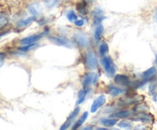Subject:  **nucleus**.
I'll list each match as a JSON object with an SVG mask.
<instances>
[{"label": "nucleus", "instance_id": "31", "mask_svg": "<svg viewBox=\"0 0 157 130\" xmlns=\"http://www.w3.org/2000/svg\"><path fill=\"white\" fill-rule=\"evenodd\" d=\"M156 66H157V55H156Z\"/></svg>", "mask_w": 157, "mask_h": 130}, {"label": "nucleus", "instance_id": "22", "mask_svg": "<svg viewBox=\"0 0 157 130\" xmlns=\"http://www.w3.org/2000/svg\"><path fill=\"white\" fill-rule=\"evenodd\" d=\"M118 126H119L120 128H132L133 125H132L131 122H129V121L123 120V121H121V122H120L119 123H118Z\"/></svg>", "mask_w": 157, "mask_h": 130}, {"label": "nucleus", "instance_id": "8", "mask_svg": "<svg viewBox=\"0 0 157 130\" xmlns=\"http://www.w3.org/2000/svg\"><path fill=\"white\" fill-rule=\"evenodd\" d=\"M114 82L118 85L124 86V87H127L131 84L129 76L124 74H117L114 76Z\"/></svg>", "mask_w": 157, "mask_h": 130}, {"label": "nucleus", "instance_id": "15", "mask_svg": "<svg viewBox=\"0 0 157 130\" xmlns=\"http://www.w3.org/2000/svg\"><path fill=\"white\" fill-rule=\"evenodd\" d=\"M29 11L32 15L36 16V15L40 14V12L41 11V8L40 6V5L38 4V3L37 4H32L29 7Z\"/></svg>", "mask_w": 157, "mask_h": 130}, {"label": "nucleus", "instance_id": "28", "mask_svg": "<svg viewBox=\"0 0 157 130\" xmlns=\"http://www.w3.org/2000/svg\"><path fill=\"white\" fill-rule=\"evenodd\" d=\"M8 19L7 17L5 15H0V24L1 25H5L6 24H7Z\"/></svg>", "mask_w": 157, "mask_h": 130}, {"label": "nucleus", "instance_id": "32", "mask_svg": "<svg viewBox=\"0 0 157 130\" xmlns=\"http://www.w3.org/2000/svg\"><path fill=\"white\" fill-rule=\"evenodd\" d=\"M156 20H157V14H156Z\"/></svg>", "mask_w": 157, "mask_h": 130}, {"label": "nucleus", "instance_id": "10", "mask_svg": "<svg viewBox=\"0 0 157 130\" xmlns=\"http://www.w3.org/2000/svg\"><path fill=\"white\" fill-rule=\"evenodd\" d=\"M153 119V116L150 114H147V113H140L136 117L133 118L134 121H142V122H151Z\"/></svg>", "mask_w": 157, "mask_h": 130}, {"label": "nucleus", "instance_id": "6", "mask_svg": "<svg viewBox=\"0 0 157 130\" xmlns=\"http://www.w3.org/2000/svg\"><path fill=\"white\" fill-rule=\"evenodd\" d=\"M106 102V96L104 95H101V96H98L97 99H94L93 104L91 105L90 107V112L91 113H95V112L98 111L103 105Z\"/></svg>", "mask_w": 157, "mask_h": 130}, {"label": "nucleus", "instance_id": "9", "mask_svg": "<svg viewBox=\"0 0 157 130\" xmlns=\"http://www.w3.org/2000/svg\"><path fill=\"white\" fill-rule=\"evenodd\" d=\"M156 72V70L154 67H150V68H149L148 70L144 71V73H142V82L141 83H142V84H144V83L150 80L154 76Z\"/></svg>", "mask_w": 157, "mask_h": 130}, {"label": "nucleus", "instance_id": "17", "mask_svg": "<svg viewBox=\"0 0 157 130\" xmlns=\"http://www.w3.org/2000/svg\"><path fill=\"white\" fill-rule=\"evenodd\" d=\"M131 114L132 112L130 110H122V111L114 113L113 116H114L115 118H118V119H124V118L129 117Z\"/></svg>", "mask_w": 157, "mask_h": 130}, {"label": "nucleus", "instance_id": "19", "mask_svg": "<svg viewBox=\"0 0 157 130\" xmlns=\"http://www.w3.org/2000/svg\"><path fill=\"white\" fill-rule=\"evenodd\" d=\"M99 51H100V53H101V55L106 54L109 51L108 44H107L106 42H103L102 44H101V46H100Z\"/></svg>", "mask_w": 157, "mask_h": 130}, {"label": "nucleus", "instance_id": "27", "mask_svg": "<svg viewBox=\"0 0 157 130\" xmlns=\"http://www.w3.org/2000/svg\"><path fill=\"white\" fill-rule=\"evenodd\" d=\"M71 120H70V119H67V120L66 121V122H64V123L62 125H61V127L60 128V129H61V130L67 129V128H68V127L71 125Z\"/></svg>", "mask_w": 157, "mask_h": 130}, {"label": "nucleus", "instance_id": "23", "mask_svg": "<svg viewBox=\"0 0 157 130\" xmlns=\"http://www.w3.org/2000/svg\"><path fill=\"white\" fill-rule=\"evenodd\" d=\"M86 95H87V92L84 91V90H81L80 91V93H78V100L77 102V105L78 104H81V102H84V100L85 99Z\"/></svg>", "mask_w": 157, "mask_h": 130}, {"label": "nucleus", "instance_id": "29", "mask_svg": "<svg viewBox=\"0 0 157 130\" xmlns=\"http://www.w3.org/2000/svg\"><path fill=\"white\" fill-rule=\"evenodd\" d=\"M155 89H156V85H155L154 84H151L150 87V93H151L152 95H153V96H156V92H155Z\"/></svg>", "mask_w": 157, "mask_h": 130}, {"label": "nucleus", "instance_id": "20", "mask_svg": "<svg viewBox=\"0 0 157 130\" xmlns=\"http://www.w3.org/2000/svg\"><path fill=\"white\" fill-rule=\"evenodd\" d=\"M77 9H78V12L80 13L85 14V12H87V6H86V3L84 2H80L77 5Z\"/></svg>", "mask_w": 157, "mask_h": 130}, {"label": "nucleus", "instance_id": "1", "mask_svg": "<svg viewBox=\"0 0 157 130\" xmlns=\"http://www.w3.org/2000/svg\"><path fill=\"white\" fill-rule=\"evenodd\" d=\"M101 63L103 64V67L105 69L106 72L109 76H113L115 73L116 69H115L114 64H113V61L110 57H104L102 60H101Z\"/></svg>", "mask_w": 157, "mask_h": 130}, {"label": "nucleus", "instance_id": "14", "mask_svg": "<svg viewBox=\"0 0 157 130\" xmlns=\"http://www.w3.org/2000/svg\"><path fill=\"white\" fill-rule=\"evenodd\" d=\"M100 122H101V125H103L105 127H107V128L113 126V125H115L117 123V120L116 119H106V118L101 119Z\"/></svg>", "mask_w": 157, "mask_h": 130}, {"label": "nucleus", "instance_id": "4", "mask_svg": "<svg viewBox=\"0 0 157 130\" xmlns=\"http://www.w3.org/2000/svg\"><path fill=\"white\" fill-rule=\"evenodd\" d=\"M86 63L90 70H95L98 67V60L96 56L92 51L87 52L86 56Z\"/></svg>", "mask_w": 157, "mask_h": 130}, {"label": "nucleus", "instance_id": "21", "mask_svg": "<svg viewBox=\"0 0 157 130\" xmlns=\"http://www.w3.org/2000/svg\"><path fill=\"white\" fill-rule=\"evenodd\" d=\"M67 18L71 21V22H75L77 19H78V16L75 14L74 11H69L67 13Z\"/></svg>", "mask_w": 157, "mask_h": 130}, {"label": "nucleus", "instance_id": "5", "mask_svg": "<svg viewBox=\"0 0 157 130\" xmlns=\"http://www.w3.org/2000/svg\"><path fill=\"white\" fill-rule=\"evenodd\" d=\"M44 34H45V32H43V33L41 34H38V35H31V36L26 37V38H24L21 40H20V44H23V45L35 44L36 41H38L40 38H41L44 36Z\"/></svg>", "mask_w": 157, "mask_h": 130}, {"label": "nucleus", "instance_id": "3", "mask_svg": "<svg viewBox=\"0 0 157 130\" xmlns=\"http://www.w3.org/2000/svg\"><path fill=\"white\" fill-rule=\"evenodd\" d=\"M48 39L50 40L51 42L54 43L58 46H64L66 47H71L72 43L69 41L67 38H64V37H48Z\"/></svg>", "mask_w": 157, "mask_h": 130}, {"label": "nucleus", "instance_id": "2", "mask_svg": "<svg viewBox=\"0 0 157 130\" xmlns=\"http://www.w3.org/2000/svg\"><path fill=\"white\" fill-rule=\"evenodd\" d=\"M74 41L77 45L81 47H87L89 44V39L84 33L81 32H78V33L75 34L73 37Z\"/></svg>", "mask_w": 157, "mask_h": 130}, {"label": "nucleus", "instance_id": "18", "mask_svg": "<svg viewBox=\"0 0 157 130\" xmlns=\"http://www.w3.org/2000/svg\"><path fill=\"white\" fill-rule=\"evenodd\" d=\"M103 32H104V26L100 24L99 26H98V28H96L94 33V38L96 40V41H99L101 39V36H102Z\"/></svg>", "mask_w": 157, "mask_h": 130}, {"label": "nucleus", "instance_id": "11", "mask_svg": "<svg viewBox=\"0 0 157 130\" xmlns=\"http://www.w3.org/2000/svg\"><path fill=\"white\" fill-rule=\"evenodd\" d=\"M94 15V21L95 24H101V21L105 18L104 15H103L102 11L99 10V9H96L95 11H94L93 12Z\"/></svg>", "mask_w": 157, "mask_h": 130}, {"label": "nucleus", "instance_id": "24", "mask_svg": "<svg viewBox=\"0 0 157 130\" xmlns=\"http://www.w3.org/2000/svg\"><path fill=\"white\" fill-rule=\"evenodd\" d=\"M79 113H80V108L79 107H77V108H75V110H74V111L71 113L70 116H69V117H68V119L71 120V119H75V118L76 117L78 114H79Z\"/></svg>", "mask_w": 157, "mask_h": 130}, {"label": "nucleus", "instance_id": "26", "mask_svg": "<svg viewBox=\"0 0 157 130\" xmlns=\"http://www.w3.org/2000/svg\"><path fill=\"white\" fill-rule=\"evenodd\" d=\"M44 2L48 7H53V6H56L59 0H44Z\"/></svg>", "mask_w": 157, "mask_h": 130}, {"label": "nucleus", "instance_id": "30", "mask_svg": "<svg viewBox=\"0 0 157 130\" xmlns=\"http://www.w3.org/2000/svg\"><path fill=\"white\" fill-rule=\"evenodd\" d=\"M75 25H77V26H78V27H81V26H83L84 25V21L83 19H77L76 21H75Z\"/></svg>", "mask_w": 157, "mask_h": 130}, {"label": "nucleus", "instance_id": "25", "mask_svg": "<svg viewBox=\"0 0 157 130\" xmlns=\"http://www.w3.org/2000/svg\"><path fill=\"white\" fill-rule=\"evenodd\" d=\"M35 46V44H26V45L22 46V47H19V50H22V51H27V50H29L30 49L33 48Z\"/></svg>", "mask_w": 157, "mask_h": 130}, {"label": "nucleus", "instance_id": "12", "mask_svg": "<svg viewBox=\"0 0 157 130\" xmlns=\"http://www.w3.org/2000/svg\"><path fill=\"white\" fill-rule=\"evenodd\" d=\"M35 20H36V16H34V15H32V16L29 17V18H25V19L21 20L20 21H18L17 26H18V28L26 27V26H28V25H29V24H32V23L34 21H35Z\"/></svg>", "mask_w": 157, "mask_h": 130}, {"label": "nucleus", "instance_id": "16", "mask_svg": "<svg viewBox=\"0 0 157 130\" xmlns=\"http://www.w3.org/2000/svg\"><path fill=\"white\" fill-rule=\"evenodd\" d=\"M87 116H88V113H87V112H85V113H83L82 116L80 117V119L77 121L76 123H75V125H74V126L72 127V129H77L78 128H79V127L85 122L86 119H87Z\"/></svg>", "mask_w": 157, "mask_h": 130}, {"label": "nucleus", "instance_id": "13", "mask_svg": "<svg viewBox=\"0 0 157 130\" xmlns=\"http://www.w3.org/2000/svg\"><path fill=\"white\" fill-rule=\"evenodd\" d=\"M124 93H125V90H123L122 88H120V87L110 86V88H109V93L113 96H117L119 95L124 94Z\"/></svg>", "mask_w": 157, "mask_h": 130}, {"label": "nucleus", "instance_id": "7", "mask_svg": "<svg viewBox=\"0 0 157 130\" xmlns=\"http://www.w3.org/2000/svg\"><path fill=\"white\" fill-rule=\"evenodd\" d=\"M97 80H98V75L95 73H89L84 76V79H83L82 84L83 87L84 89L87 88L89 85L92 84H94L96 83Z\"/></svg>", "mask_w": 157, "mask_h": 130}]
</instances>
